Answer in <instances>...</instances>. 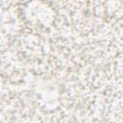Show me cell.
Wrapping results in <instances>:
<instances>
[{"label":"cell","instance_id":"1","mask_svg":"<svg viewBox=\"0 0 123 123\" xmlns=\"http://www.w3.org/2000/svg\"><path fill=\"white\" fill-rule=\"evenodd\" d=\"M23 17L33 25L49 27L55 20V12L52 7L43 0H30L22 9Z\"/></svg>","mask_w":123,"mask_h":123}]
</instances>
